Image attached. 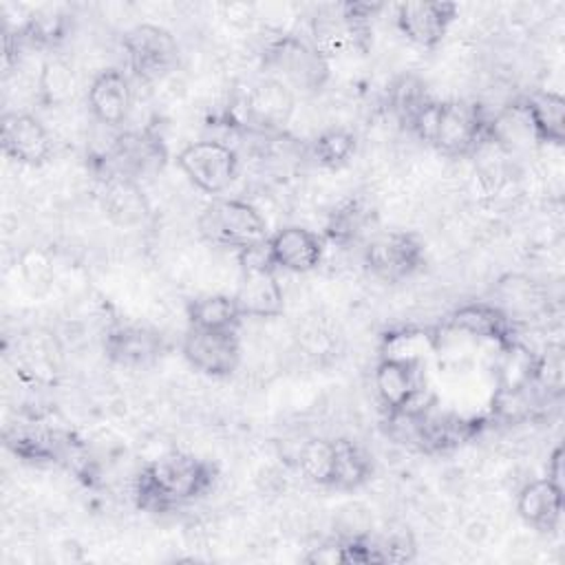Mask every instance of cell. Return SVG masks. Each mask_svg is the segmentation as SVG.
Wrapping results in <instances>:
<instances>
[{
    "label": "cell",
    "mask_w": 565,
    "mask_h": 565,
    "mask_svg": "<svg viewBox=\"0 0 565 565\" xmlns=\"http://www.w3.org/2000/svg\"><path fill=\"white\" fill-rule=\"evenodd\" d=\"M216 466L192 452H168L148 461L135 477L132 494L146 512H172L212 490Z\"/></svg>",
    "instance_id": "1"
},
{
    "label": "cell",
    "mask_w": 565,
    "mask_h": 565,
    "mask_svg": "<svg viewBox=\"0 0 565 565\" xmlns=\"http://www.w3.org/2000/svg\"><path fill=\"white\" fill-rule=\"evenodd\" d=\"M411 132L448 157H463L490 141V119L477 104L433 99L415 119Z\"/></svg>",
    "instance_id": "2"
},
{
    "label": "cell",
    "mask_w": 565,
    "mask_h": 565,
    "mask_svg": "<svg viewBox=\"0 0 565 565\" xmlns=\"http://www.w3.org/2000/svg\"><path fill=\"white\" fill-rule=\"evenodd\" d=\"M199 236L216 247L243 252L267 241V221L249 201L216 196L196 218Z\"/></svg>",
    "instance_id": "3"
},
{
    "label": "cell",
    "mask_w": 565,
    "mask_h": 565,
    "mask_svg": "<svg viewBox=\"0 0 565 565\" xmlns=\"http://www.w3.org/2000/svg\"><path fill=\"white\" fill-rule=\"evenodd\" d=\"M263 66L294 93L313 95L329 79V60L307 40L294 33L274 38L263 51Z\"/></svg>",
    "instance_id": "4"
},
{
    "label": "cell",
    "mask_w": 565,
    "mask_h": 565,
    "mask_svg": "<svg viewBox=\"0 0 565 565\" xmlns=\"http://www.w3.org/2000/svg\"><path fill=\"white\" fill-rule=\"evenodd\" d=\"M168 163V148L152 128L124 130L97 157V168L104 181L126 179L137 181L159 174Z\"/></svg>",
    "instance_id": "5"
},
{
    "label": "cell",
    "mask_w": 565,
    "mask_h": 565,
    "mask_svg": "<svg viewBox=\"0 0 565 565\" xmlns=\"http://www.w3.org/2000/svg\"><path fill=\"white\" fill-rule=\"evenodd\" d=\"M241 282L232 294L243 318H278L285 311V294L276 278L265 243L238 252Z\"/></svg>",
    "instance_id": "6"
},
{
    "label": "cell",
    "mask_w": 565,
    "mask_h": 565,
    "mask_svg": "<svg viewBox=\"0 0 565 565\" xmlns=\"http://www.w3.org/2000/svg\"><path fill=\"white\" fill-rule=\"evenodd\" d=\"M382 4L344 2L338 9L311 20V44L327 57L364 53L371 44V18Z\"/></svg>",
    "instance_id": "7"
},
{
    "label": "cell",
    "mask_w": 565,
    "mask_h": 565,
    "mask_svg": "<svg viewBox=\"0 0 565 565\" xmlns=\"http://www.w3.org/2000/svg\"><path fill=\"white\" fill-rule=\"evenodd\" d=\"M130 75L137 82L152 84L174 71L179 62V44L174 35L150 22L135 24L121 38Z\"/></svg>",
    "instance_id": "8"
},
{
    "label": "cell",
    "mask_w": 565,
    "mask_h": 565,
    "mask_svg": "<svg viewBox=\"0 0 565 565\" xmlns=\"http://www.w3.org/2000/svg\"><path fill=\"white\" fill-rule=\"evenodd\" d=\"M177 166L196 190L205 194H221L238 177L241 159L230 143L201 139L179 150Z\"/></svg>",
    "instance_id": "9"
},
{
    "label": "cell",
    "mask_w": 565,
    "mask_h": 565,
    "mask_svg": "<svg viewBox=\"0 0 565 565\" xmlns=\"http://www.w3.org/2000/svg\"><path fill=\"white\" fill-rule=\"evenodd\" d=\"M362 260L373 278L402 282L424 265V243L411 232H382L366 243Z\"/></svg>",
    "instance_id": "10"
},
{
    "label": "cell",
    "mask_w": 565,
    "mask_h": 565,
    "mask_svg": "<svg viewBox=\"0 0 565 565\" xmlns=\"http://www.w3.org/2000/svg\"><path fill=\"white\" fill-rule=\"evenodd\" d=\"M373 384L388 417L417 408L424 393V371L417 355L386 353L375 366Z\"/></svg>",
    "instance_id": "11"
},
{
    "label": "cell",
    "mask_w": 565,
    "mask_h": 565,
    "mask_svg": "<svg viewBox=\"0 0 565 565\" xmlns=\"http://www.w3.org/2000/svg\"><path fill=\"white\" fill-rule=\"evenodd\" d=\"M181 353L188 364L210 377H230L241 364V338L238 331H210L188 327Z\"/></svg>",
    "instance_id": "12"
},
{
    "label": "cell",
    "mask_w": 565,
    "mask_h": 565,
    "mask_svg": "<svg viewBox=\"0 0 565 565\" xmlns=\"http://www.w3.org/2000/svg\"><path fill=\"white\" fill-rule=\"evenodd\" d=\"M457 11L455 2H399L395 7V26L411 44L419 49H435L452 26Z\"/></svg>",
    "instance_id": "13"
},
{
    "label": "cell",
    "mask_w": 565,
    "mask_h": 565,
    "mask_svg": "<svg viewBox=\"0 0 565 565\" xmlns=\"http://www.w3.org/2000/svg\"><path fill=\"white\" fill-rule=\"evenodd\" d=\"M0 146L4 157L22 166H42L53 154V139L46 126L31 113H4L0 126Z\"/></svg>",
    "instance_id": "14"
},
{
    "label": "cell",
    "mask_w": 565,
    "mask_h": 565,
    "mask_svg": "<svg viewBox=\"0 0 565 565\" xmlns=\"http://www.w3.org/2000/svg\"><path fill=\"white\" fill-rule=\"evenodd\" d=\"M269 260L276 269L291 274L313 271L324 256V238L302 225H285L265 241Z\"/></svg>",
    "instance_id": "15"
},
{
    "label": "cell",
    "mask_w": 565,
    "mask_h": 565,
    "mask_svg": "<svg viewBox=\"0 0 565 565\" xmlns=\"http://www.w3.org/2000/svg\"><path fill=\"white\" fill-rule=\"evenodd\" d=\"M296 110V93L274 77L258 79L245 95L247 124L263 132L282 130Z\"/></svg>",
    "instance_id": "16"
},
{
    "label": "cell",
    "mask_w": 565,
    "mask_h": 565,
    "mask_svg": "<svg viewBox=\"0 0 565 565\" xmlns=\"http://www.w3.org/2000/svg\"><path fill=\"white\" fill-rule=\"evenodd\" d=\"M86 102L90 115L99 124L117 128L128 119L132 108L130 79L119 68H104L93 77Z\"/></svg>",
    "instance_id": "17"
},
{
    "label": "cell",
    "mask_w": 565,
    "mask_h": 565,
    "mask_svg": "<svg viewBox=\"0 0 565 565\" xmlns=\"http://www.w3.org/2000/svg\"><path fill=\"white\" fill-rule=\"evenodd\" d=\"M444 327L475 335L477 340H490L499 349L516 340L510 313L492 302H466L446 318Z\"/></svg>",
    "instance_id": "18"
},
{
    "label": "cell",
    "mask_w": 565,
    "mask_h": 565,
    "mask_svg": "<svg viewBox=\"0 0 565 565\" xmlns=\"http://www.w3.org/2000/svg\"><path fill=\"white\" fill-rule=\"evenodd\" d=\"M516 512L525 525L554 532L563 514V488L547 477L525 483L516 497Z\"/></svg>",
    "instance_id": "19"
},
{
    "label": "cell",
    "mask_w": 565,
    "mask_h": 565,
    "mask_svg": "<svg viewBox=\"0 0 565 565\" xmlns=\"http://www.w3.org/2000/svg\"><path fill=\"white\" fill-rule=\"evenodd\" d=\"M161 338L143 327L117 324L104 338L106 358L121 366H146L161 355Z\"/></svg>",
    "instance_id": "20"
},
{
    "label": "cell",
    "mask_w": 565,
    "mask_h": 565,
    "mask_svg": "<svg viewBox=\"0 0 565 565\" xmlns=\"http://www.w3.org/2000/svg\"><path fill=\"white\" fill-rule=\"evenodd\" d=\"M532 137L539 143L563 146L565 139V99L554 90H539L521 99Z\"/></svg>",
    "instance_id": "21"
},
{
    "label": "cell",
    "mask_w": 565,
    "mask_h": 565,
    "mask_svg": "<svg viewBox=\"0 0 565 565\" xmlns=\"http://www.w3.org/2000/svg\"><path fill=\"white\" fill-rule=\"evenodd\" d=\"M499 364V391L497 397H519L532 388L543 371V360L536 358L525 344L512 340L501 349Z\"/></svg>",
    "instance_id": "22"
},
{
    "label": "cell",
    "mask_w": 565,
    "mask_h": 565,
    "mask_svg": "<svg viewBox=\"0 0 565 565\" xmlns=\"http://www.w3.org/2000/svg\"><path fill=\"white\" fill-rule=\"evenodd\" d=\"M102 207L106 216L121 227L139 225L150 216V205L141 185L137 181H126V179L104 181Z\"/></svg>",
    "instance_id": "23"
},
{
    "label": "cell",
    "mask_w": 565,
    "mask_h": 565,
    "mask_svg": "<svg viewBox=\"0 0 565 565\" xmlns=\"http://www.w3.org/2000/svg\"><path fill=\"white\" fill-rule=\"evenodd\" d=\"M373 475V461L369 452L351 439H333V455H331V470L327 488L333 490H358L362 488Z\"/></svg>",
    "instance_id": "24"
},
{
    "label": "cell",
    "mask_w": 565,
    "mask_h": 565,
    "mask_svg": "<svg viewBox=\"0 0 565 565\" xmlns=\"http://www.w3.org/2000/svg\"><path fill=\"white\" fill-rule=\"evenodd\" d=\"M188 327L210 329V331H238L243 316L234 296L210 294L188 302L185 307Z\"/></svg>",
    "instance_id": "25"
},
{
    "label": "cell",
    "mask_w": 565,
    "mask_h": 565,
    "mask_svg": "<svg viewBox=\"0 0 565 565\" xmlns=\"http://www.w3.org/2000/svg\"><path fill=\"white\" fill-rule=\"evenodd\" d=\"M430 102L433 97L428 95L426 84L417 75H402L388 88V106L395 113L397 121L408 130Z\"/></svg>",
    "instance_id": "26"
},
{
    "label": "cell",
    "mask_w": 565,
    "mask_h": 565,
    "mask_svg": "<svg viewBox=\"0 0 565 565\" xmlns=\"http://www.w3.org/2000/svg\"><path fill=\"white\" fill-rule=\"evenodd\" d=\"M75 88V73L62 57H49L38 77V95L44 106L64 104Z\"/></svg>",
    "instance_id": "27"
},
{
    "label": "cell",
    "mask_w": 565,
    "mask_h": 565,
    "mask_svg": "<svg viewBox=\"0 0 565 565\" xmlns=\"http://www.w3.org/2000/svg\"><path fill=\"white\" fill-rule=\"evenodd\" d=\"M331 455H333V439L313 437L300 446L298 452V468L307 481L316 486H324L329 481L331 470Z\"/></svg>",
    "instance_id": "28"
},
{
    "label": "cell",
    "mask_w": 565,
    "mask_h": 565,
    "mask_svg": "<svg viewBox=\"0 0 565 565\" xmlns=\"http://www.w3.org/2000/svg\"><path fill=\"white\" fill-rule=\"evenodd\" d=\"M355 150V135L347 128H329L318 135L313 143V154L318 163L335 168L344 163Z\"/></svg>",
    "instance_id": "29"
},
{
    "label": "cell",
    "mask_w": 565,
    "mask_h": 565,
    "mask_svg": "<svg viewBox=\"0 0 565 565\" xmlns=\"http://www.w3.org/2000/svg\"><path fill=\"white\" fill-rule=\"evenodd\" d=\"M364 225V212L358 203L344 205L340 212H333L331 223L327 225V236L333 241H349Z\"/></svg>",
    "instance_id": "30"
},
{
    "label": "cell",
    "mask_w": 565,
    "mask_h": 565,
    "mask_svg": "<svg viewBox=\"0 0 565 565\" xmlns=\"http://www.w3.org/2000/svg\"><path fill=\"white\" fill-rule=\"evenodd\" d=\"M547 479L563 488V448L556 446L550 461H547Z\"/></svg>",
    "instance_id": "31"
}]
</instances>
